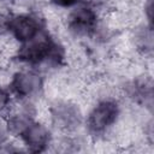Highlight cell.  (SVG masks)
<instances>
[{
    "label": "cell",
    "mask_w": 154,
    "mask_h": 154,
    "mask_svg": "<svg viewBox=\"0 0 154 154\" xmlns=\"http://www.w3.org/2000/svg\"><path fill=\"white\" fill-rule=\"evenodd\" d=\"M8 30L18 41L25 43L38 36L41 23L30 14H18L8 19Z\"/></svg>",
    "instance_id": "3957f363"
},
{
    "label": "cell",
    "mask_w": 154,
    "mask_h": 154,
    "mask_svg": "<svg viewBox=\"0 0 154 154\" xmlns=\"http://www.w3.org/2000/svg\"><path fill=\"white\" fill-rule=\"evenodd\" d=\"M5 138H6V135H5V131H4V130H2L1 128H0V144H1V143H2L4 141H5Z\"/></svg>",
    "instance_id": "30bf717a"
},
{
    "label": "cell",
    "mask_w": 154,
    "mask_h": 154,
    "mask_svg": "<svg viewBox=\"0 0 154 154\" xmlns=\"http://www.w3.org/2000/svg\"><path fill=\"white\" fill-rule=\"evenodd\" d=\"M118 114H119L118 105L114 101L105 100L100 102L90 112L88 118V128L91 132L95 134L103 132L116 122Z\"/></svg>",
    "instance_id": "7a4b0ae2"
},
{
    "label": "cell",
    "mask_w": 154,
    "mask_h": 154,
    "mask_svg": "<svg viewBox=\"0 0 154 154\" xmlns=\"http://www.w3.org/2000/svg\"><path fill=\"white\" fill-rule=\"evenodd\" d=\"M8 19L10 18L0 14V35L5 32L6 30H8Z\"/></svg>",
    "instance_id": "9c48e42d"
},
{
    "label": "cell",
    "mask_w": 154,
    "mask_h": 154,
    "mask_svg": "<svg viewBox=\"0 0 154 154\" xmlns=\"http://www.w3.org/2000/svg\"><path fill=\"white\" fill-rule=\"evenodd\" d=\"M41 85L42 81L40 76L32 72H18L14 75L11 82L12 90L20 97H25L36 93Z\"/></svg>",
    "instance_id": "5b68a950"
},
{
    "label": "cell",
    "mask_w": 154,
    "mask_h": 154,
    "mask_svg": "<svg viewBox=\"0 0 154 154\" xmlns=\"http://www.w3.org/2000/svg\"><path fill=\"white\" fill-rule=\"evenodd\" d=\"M8 103H10V95H8V93L5 89L0 88V112H2L8 106Z\"/></svg>",
    "instance_id": "52a82bcc"
},
{
    "label": "cell",
    "mask_w": 154,
    "mask_h": 154,
    "mask_svg": "<svg viewBox=\"0 0 154 154\" xmlns=\"http://www.w3.org/2000/svg\"><path fill=\"white\" fill-rule=\"evenodd\" d=\"M31 152H42L49 142V131L46 126L30 122L19 135Z\"/></svg>",
    "instance_id": "277c9868"
},
{
    "label": "cell",
    "mask_w": 154,
    "mask_h": 154,
    "mask_svg": "<svg viewBox=\"0 0 154 154\" xmlns=\"http://www.w3.org/2000/svg\"><path fill=\"white\" fill-rule=\"evenodd\" d=\"M20 60H24L29 64H40L46 60H57L59 54V47L48 37L37 36L29 42H25L22 49L18 53Z\"/></svg>",
    "instance_id": "6da1fadb"
},
{
    "label": "cell",
    "mask_w": 154,
    "mask_h": 154,
    "mask_svg": "<svg viewBox=\"0 0 154 154\" xmlns=\"http://www.w3.org/2000/svg\"><path fill=\"white\" fill-rule=\"evenodd\" d=\"M96 25V13L89 7L76 10L70 17V26L78 34H88Z\"/></svg>",
    "instance_id": "8992f818"
},
{
    "label": "cell",
    "mask_w": 154,
    "mask_h": 154,
    "mask_svg": "<svg viewBox=\"0 0 154 154\" xmlns=\"http://www.w3.org/2000/svg\"><path fill=\"white\" fill-rule=\"evenodd\" d=\"M54 5L57 6H61V7H70L77 4L78 0H51Z\"/></svg>",
    "instance_id": "ba28073f"
}]
</instances>
